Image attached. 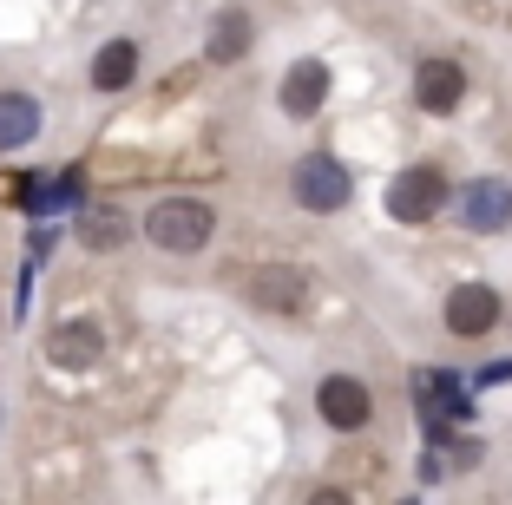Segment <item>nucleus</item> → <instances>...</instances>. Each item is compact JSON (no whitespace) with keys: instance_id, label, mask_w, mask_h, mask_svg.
<instances>
[{"instance_id":"nucleus-1","label":"nucleus","mask_w":512,"mask_h":505,"mask_svg":"<svg viewBox=\"0 0 512 505\" xmlns=\"http://www.w3.org/2000/svg\"><path fill=\"white\" fill-rule=\"evenodd\" d=\"M145 237L158 243V250H171V256H197L217 237V210L204 204V197H165V204H151Z\"/></svg>"},{"instance_id":"nucleus-2","label":"nucleus","mask_w":512,"mask_h":505,"mask_svg":"<svg viewBox=\"0 0 512 505\" xmlns=\"http://www.w3.org/2000/svg\"><path fill=\"white\" fill-rule=\"evenodd\" d=\"M447 204H453V191H447V178H440V164H414V171H401V178L388 184V217L394 223H427Z\"/></svg>"},{"instance_id":"nucleus-3","label":"nucleus","mask_w":512,"mask_h":505,"mask_svg":"<svg viewBox=\"0 0 512 505\" xmlns=\"http://www.w3.org/2000/svg\"><path fill=\"white\" fill-rule=\"evenodd\" d=\"M99 355H106V328H99V315H66V322L46 328V361L66 374H86L99 368Z\"/></svg>"},{"instance_id":"nucleus-4","label":"nucleus","mask_w":512,"mask_h":505,"mask_svg":"<svg viewBox=\"0 0 512 505\" xmlns=\"http://www.w3.org/2000/svg\"><path fill=\"white\" fill-rule=\"evenodd\" d=\"M453 217L473 237H499L512 223V184L506 178H473L467 191H453Z\"/></svg>"},{"instance_id":"nucleus-5","label":"nucleus","mask_w":512,"mask_h":505,"mask_svg":"<svg viewBox=\"0 0 512 505\" xmlns=\"http://www.w3.org/2000/svg\"><path fill=\"white\" fill-rule=\"evenodd\" d=\"M289 191H296V204L302 210H316V217H329V210H342L348 204V171L335 158H322V151H309V158L296 164V178H289Z\"/></svg>"},{"instance_id":"nucleus-6","label":"nucleus","mask_w":512,"mask_h":505,"mask_svg":"<svg viewBox=\"0 0 512 505\" xmlns=\"http://www.w3.org/2000/svg\"><path fill=\"white\" fill-rule=\"evenodd\" d=\"M316 414L329 420L335 433H362L368 420H375V394H368L355 374H322V387H316Z\"/></svg>"},{"instance_id":"nucleus-7","label":"nucleus","mask_w":512,"mask_h":505,"mask_svg":"<svg viewBox=\"0 0 512 505\" xmlns=\"http://www.w3.org/2000/svg\"><path fill=\"white\" fill-rule=\"evenodd\" d=\"M460 99H467V73H460V60L434 53V60H421V66H414V105H421V112L447 119V112H453Z\"/></svg>"},{"instance_id":"nucleus-8","label":"nucleus","mask_w":512,"mask_h":505,"mask_svg":"<svg viewBox=\"0 0 512 505\" xmlns=\"http://www.w3.org/2000/svg\"><path fill=\"white\" fill-rule=\"evenodd\" d=\"M499 328V289L486 283H467L447 296V335H460V342H480V335H493Z\"/></svg>"},{"instance_id":"nucleus-9","label":"nucleus","mask_w":512,"mask_h":505,"mask_svg":"<svg viewBox=\"0 0 512 505\" xmlns=\"http://www.w3.org/2000/svg\"><path fill=\"white\" fill-rule=\"evenodd\" d=\"M322 99H329V66L322 60H296L283 73V112L289 119H316Z\"/></svg>"},{"instance_id":"nucleus-10","label":"nucleus","mask_w":512,"mask_h":505,"mask_svg":"<svg viewBox=\"0 0 512 505\" xmlns=\"http://www.w3.org/2000/svg\"><path fill=\"white\" fill-rule=\"evenodd\" d=\"M250 296H256V309H270V315H296L302 302H309V283H302L296 269L270 263V269H256V283H250Z\"/></svg>"},{"instance_id":"nucleus-11","label":"nucleus","mask_w":512,"mask_h":505,"mask_svg":"<svg viewBox=\"0 0 512 505\" xmlns=\"http://www.w3.org/2000/svg\"><path fill=\"white\" fill-rule=\"evenodd\" d=\"M250 40H256L250 14H243V7H224V14L211 20V40H204V53H211L217 66H237L243 53H250Z\"/></svg>"},{"instance_id":"nucleus-12","label":"nucleus","mask_w":512,"mask_h":505,"mask_svg":"<svg viewBox=\"0 0 512 505\" xmlns=\"http://www.w3.org/2000/svg\"><path fill=\"white\" fill-rule=\"evenodd\" d=\"M40 138V99L27 92H0V151H20Z\"/></svg>"},{"instance_id":"nucleus-13","label":"nucleus","mask_w":512,"mask_h":505,"mask_svg":"<svg viewBox=\"0 0 512 505\" xmlns=\"http://www.w3.org/2000/svg\"><path fill=\"white\" fill-rule=\"evenodd\" d=\"M132 73H138V46L132 40H112L99 60H92V86L99 92H125L132 86Z\"/></svg>"},{"instance_id":"nucleus-14","label":"nucleus","mask_w":512,"mask_h":505,"mask_svg":"<svg viewBox=\"0 0 512 505\" xmlns=\"http://www.w3.org/2000/svg\"><path fill=\"white\" fill-rule=\"evenodd\" d=\"M125 237H132V230H125L119 210H86V217H79V243H86V250H119Z\"/></svg>"}]
</instances>
